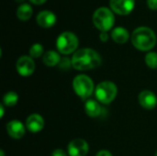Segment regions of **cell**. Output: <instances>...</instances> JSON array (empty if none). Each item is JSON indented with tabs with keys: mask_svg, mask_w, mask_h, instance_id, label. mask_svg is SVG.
Listing matches in <instances>:
<instances>
[{
	"mask_svg": "<svg viewBox=\"0 0 157 156\" xmlns=\"http://www.w3.org/2000/svg\"><path fill=\"white\" fill-rule=\"evenodd\" d=\"M132 43L139 51H147L156 44V35L148 27H139L132 32Z\"/></svg>",
	"mask_w": 157,
	"mask_h": 156,
	"instance_id": "cell-2",
	"label": "cell"
},
{
	"mask_svg": "<svg viewBox=\"0 0 157 156\" xmlns=\"http://www.w3.org/2000/svg\"><path fill=\"white\" fill-rule=\"evenodd\" d=\"M93 24L101 32H108L112 29L115 23L113 11L109 7H99L93 14Z\"/></svg>",
	"mask_w": 157,
	"mask_h": 156,
	"instance_id": "cell-3",
	"label": "cell"
},
{
	"mask_svg": "<svg viewBox=\"0 0 157 156\" xmlns=\"http://www.w3.org/2000/svg\"><path fill=\"white\" fill-rule=\"evenodd\" d=\"M147 6L152 10L157 9V0H147Z\"/></svg>",
	"mask_w": 157,
	"mask_h": 156,
	"instance_id": "cell-23",
	"label": "cell"
},
{
	"mask_svg": "<svg viewBox=\"0 0 157 156\" xmlns=\"http://www.w3.org/2000/svg\"><path fill=\"white\" fill-rule=\"evenodd\" d=\"M18 101V96L14 91H9L3 97V105L6 107H14Z\"/></svg>",
	"mask_w": 157,
	"mask_h": 156,
	"instance_id": "cell-18",
	"label": "cell"
},
{
	"mask_svg": "<svg viewBox=\"0 0 157 156\" xmlns=\"http://www.w3.org/2000/svg\"><path fill=\"white\" fill-rule=\"evenodd\" d=\"M52 156H67V154L63 149H55L52 152Z\"/></svg>",
	"mask_w": 157,
	"mask_h": 156,
	"instance_id": "cell-22",
	"label": "cell"
},
{
	"mask_svg": "<svg viewBox=\"0 0 157 156\" xmlns=\"http://www.w3.org/2000/svg\"><path fill=\"white\" fill-rule=\"evenodd\" d=\"M36 21L40 27L49 29L54 26V24L56 23V16L53 12L50 10H43L37 15Z\"/></svg>",
	"mask_w": 157,
	"mask_h": 156,
	"instance_id": "cell-10",
	"label": "cell"
},
{
	"mask_svg": "<svg viewBox=\"0 0 157 156\" xmlns=\"http://www.w3.org/2000/svg\"><path fill=\"white\" fill-rule=\"evenodd\" d=\"M101 56L98 52L90 48L77 50L72 57V65L78 71L95 69L101 64Z\"/></svg>",
	"mask_w": 157,
	"mask_h": 156,
	"instance_id": "cell-1",
	"label": "cell"
},
{
	"mask_svg": "<svg viewBox=\"0 0 157 156\" xmlns=\"http://www.w3.org/2000/svg\"><path fill=\"white\" fill-rule=\"evenodd\" d=\"M111 38L116 43L123 44L128 41L130 34L126 29L122 27H117L111 31Z\"/></svg>",
	"mask_w": 157,
	"mask_h": 156,
	"instance_id": "cell-15",
	"label": "cell"
},
{
	"mask_svg": "<svg viewBox=\"0 0 157 156\" xmlns=\"http://www.w3.org/2000/svg\"><path fill=\"white\" fill-rule=\"evenodd\" d=\"M109 38V36L108 32H101L100 35H99V39H100V40H101L102 42L108 41Z\"/></svg>",
	"mask_w": 157,
	"mask_h": 156,
	"instance_id": "cell-24",
	"label": "cell"
},
{
	"mask_svg": "<svg viewBox=\"0 0 157 156\" xmlns=\"http://www.w3.org/2000/svg\"><path fill=\"white\" fill-rule=\"evenodd\" d=\"M155 156H157V152H156V154H155Z\"/></svg>",
	"mask_w": 157,
	"mask_h": 156,
	"instance_id": "cell-30",
	"label": "cell"
},
{
	"mask_svg": "<svg viewBox=\"0 0 157 156\" xmlns=\"http://www.w3.org/2000/svg\"><path fill=\"white\" fill-rule=\"evenodd\" d=\"M59 67L61 69H63V70H68L72 65V60H70L69 58H62L60 63H59Z\"/></svg>",
	"mask_w": 157,
	"mask_h": 156,
	"instance_id": "cell-21",
	"label": "cell"
},
{
	"mask_svg": "<svg viewBox=\"0 0 157 156\" xmlns=\"http://www.w3.org/2000/svg\"><path fill=\"white\" fill-rule=\"evenodd\" d=\"M17 2H18V3H22V2H24L25 0H16Z\"/></svg>",
	"mask_w": 157,
	"mask_h": 156,
	"instance_id": "cell-29",
	"label": "cell"
},
{
	"mask_svg": "<svg viewBox=\"0 0 157 156\" xmlns=\"http://www.w3.org/2000/svg\"><path fill=\"white\" fill-rule=\"evenodd\" d=\"M26 126L27 129L33 133L40 132L44 128V120L39 114H31L27 119Z\"/></svg>",
	"mask_w": 157,
	"mask_h": 156,
	"instance_id": "cell-13",
	"label": "cell"
},
{
	"mask_svg": "<svg viewBox=\"0 0 157 156\" xmlns=\"http://www.w3.org/2000/svg\"><path fill=\"white\" fill-rule=\"evenodd\" d=\"M85 111L87 116L91 118H97L101 114L102 108L98 101L94 99H88L85 104Z\"/></svg>",
	"mask_w": 157,
	"mask_h": 156,
	"instance_id": "cell-14",
	"label": "cell"
},
{
	"mask_svg": "<svg viewBox=\"0 0 157 156\" xmlns=\"http://www.w3.org/2000/svg\"><path fill=\"white\" fill-rule=\"evenodd\" d=\"M78 43V38L75 33L64 31L58 36L56 40V48L62 54H71L76 51Z\"/></svg>",
	"mask_w": 157,
	"mask_h": 156,
	"instance_id": "cell-4",
	"label": "cell"
},
{
	"mask_svg": "<svg viewBox=\"0 0 157 156\" xmlns=\"http://www.w3.org/2000/svg\"><path fill=\"white\" fill-rule=\"evenodd\" d=\"M145 63L151 69H157V52L150 51L145 55Z\"/></svg>",
	"mask_w": 157,
	"mask_h": 156,
	"instance_id": "cell-19",
	"label": "cell"
},
{
	"mask_svg": "<svg viewBox=\"0 0 157 156\" xmlns=\"http://www.w3.org/2000/svg\"><path fill=\"white\" fill-rule=\"evenodd\" d=\"M32 12H33V10H32L31 6L27 3H24L17 7V16L18 19H20L22 21H27L31 17Z\"/></svg>",
	"mask_w": 157,
	"mask_h": 156,
	"instance_id": "cell-17",
	"label": "cell"
},
{
	"mask_svg": "<svg viewBox=\"0 0 157 156\" xmlns=\"http://www.w3.org/2000/svg\"><path fill=\"white\" fill-rule=\"evenodd\" d=\"M73 88L75 94L81 98L89 97L95 89L92 79L86 74H79L73 80Z\"/></svg>",
	"mask_w": 157,
	"mask_h": 156,
	"instance_id": "cell-6",
	"label": "cell"
},
{
	"mask_svg": "<svg viewBox=\"0 0 157 156\" xmlns=\"http://www.w3.org/2000/svg\"><path fill=\"white\" fill-rule=\"evenodd\" d=\"M47 0H29V2L32 3V4H34V5H42Z\"/></svg>",
	"mask_w": 157,
	"mask_h": 156,
	"instance_id": "cell-26",
	"label": "cell"
},
{
	"mask_svg": "<svg viewBox=\"0 0 157 156\" xmlns=\"http://www.w3.org/2000/svg\"><path fill=\"white\" fill-rule=\"evenodd\" d=\"M16 68L19 75L28 77L30 76L35 71V63L30 56H21L17 61Z\"/></svg>",
	"mask_w": 157,
	"mask_h": 156,
	"instance_id": "cell-7",
	"label": "cell"
},
{
	"mask_svg": "<svg viewBox=\"0 0 157 156\" xmlns=\"http://www.w3.org/2000/svg\"><path fill=\"white\" fill-rule=\"evenodd\" d=\"M0 156H5V154H4V151L3 150L0 151Z\"/></svg>",
	"mask_w": 157,
	"mask_h": 156,
	"instance_id": "cell-28",
	"label": "cell"
},
{
	"mask_svg": "<svg viewBox=\"0 0 157 156\" xmlns=\"http://www.w3.org/2000/svg\"><path fill=\"white\" fill-rule=\"evenodd\" d=\"M138 100L140 105L146 109H153L156 107L157 97L150 90H144L139 94Z\"/></svg>",
	"mask_w": 157,
	"mask_h": 156,
	"instance_id": "cell-11",
	"label": "cell"
},
{
	"mask_svg": "<svg viewBox=\"0 0 157 156\" xmlns=\"http://www.w3.org/2000/svg\"><path fill=\"white\" fill-rule=\"evenodd\" d=\"M0 109H1V118H3L4 116V105L3 104L0 106Z\"/></svg>",
	"mask_w": 157,
	"mask_h": 156,
	"instance_id": "cell-27",
	"label": "cell"
},
{
	"mask_svg": "<svg viewBox=\"0 0 157 156\" xmlns=\"http://www.w3.org/2000/svg\"><path fill=\"white\" fill-rule=\"evenodd\" d=\"M89 151V145L84 139H75L68 145L70 156H86Z\"/></svg>",
	"mask_w": 157,
	"mask_h": 156,
	"instance_id": "cell-9",
	"label": "cell"
},
{
	"mask_svg": "<svg viewBox=\"0 0 157 156\" xmlns=\"http://www.w3.org/2000/svg\"><path fill=\"white\" fill-rule=\"evenodd\" d=\"M43 54V46L40 43H35L29 48V56L33 58H39Z\"/></svg>",
	"mask_w": 157,
	"mask_h": 156,
	"instance_id": "cell-20",
	"label": "cell"
},
{
	"mask_svg": "<svg viewBox=\"0 0 157 156\" xmlns=\"http://www.w3.org/2000/svg\"><path fill=\"white\" fill-rule=\"evenodd\" d=\"M96 156H112L111 153L109 152V151H106V150H102V151H99L97 155Z\"/></svg>",
	"mask_w": 157,
	"mask_h": 156,
	"instance_id": "cell-25",
	"label": "cell"
},
{
	"mask_svg": "<svg viewBox=\"0 0 157 156\" xmlns=\"http://www.w3.org/2000/svg\"><path fill=\"white\" fill-rule=\"evenodd\" d=\"M61 57L59 55V53L55 51H48L43 54V58H42V62L45 65L49 66V67H52L55 66L57 64H59L60 61H61Z\"/></svg>",
	"mask_w": 157,
	"mask_h": 156,
	"instance_id": "cell-16",
	"label": "cell"
},
{
	"mask_svg": "<svg viewBox=\"0 0 157 156\" xmlns=\"http://www.w3.org/2000/svg\"><path fill=\"white\" fill-rule=\"evenodd\" d=\"M110 9L118 15L126 16L132 12L135 0H109Z\"/></svg>",
	"mask_w": 157,
	"mask_h": 156,
	"instance_id": "cell-8",
	"label": "cell"
},
{
	"mask_svg": "<svg viewBox=\"0 0 157 156\" xmlns=\"http://www.w3.org/2000/svg\"><path fill=\"white\" fill-rule=\"evenodd\" d=\"M6 131L13 139H21L25 135V126L19 120H14L6 124Z\"/></svg>",
	"mask_w": 157,
	"mask_h": 156,
	"instance_id": "cell-12",
	"label": "cell"
},
{
	"mask_svg": "<svg viewBox=\"0 0 157 156\" xmlns=\"http://www.w3.org/2000/svg\"><path fill=\"white\" fill-rule=\"evenodd\" d=\"M118 88L117 86L110 81H104L99 83L96 89L95 95L98 99L102 104H109L111 103L117 97Z\"/></svg>",
	"mask_w": 157,
	"mask_h": 156,
	"instance_id": "cell-5",
	"label": "cell"
}]
</instances>
